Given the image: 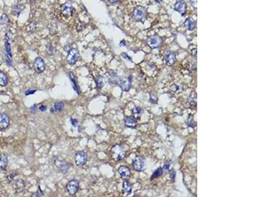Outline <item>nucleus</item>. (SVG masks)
<instances>
[{
    "label": "nucleus",
    "mask_w": 263,
    "mask_h": 197,
    "mask_svg": "<svg viewBox=\"0 0 263 197\" xmlns=\"http://www.w3.org/2000/svg\"><path fill=\"white\" fill-rule=\"evenodd\" d=\"M9 124H10V118L9 116L6 113L0 114V129H7L9 127Z\"/></svg>",
    "instance_id": "obj_12"
},
{
    "label": "nucleus",
    "mask_w": 263,
    "mask_h": 197,
    "mask_svg": "<svg viewBox=\"0 0 263 197\" xmlns=\"http://www.w3.org/2000/svg\"><path fill=\"white\" fill-rule=\"evenodd\" d=\"M37 196H44V193H42V191H41V189H40V187H38V192H37Z\"/></svg>",
    "instance_id": "obj_37"
},
{
    "label": "nucleus",
    "mask_w": 263,
    "mask_h": 197,
    "mask_svg": "<svg viewBox=\"0 0 263 197\" xmlns=\"http://www.w3.org/2000/svg\"><path fill=\"white\" fill-rule=\"evenodd\" d=\"M73 8L71 4L66 3L61 6V12L63 15L65 17H69L72 15Z\"/></svg>",
    "instance_id": "obj_15"
},
{
    "label": "nucleus",
    "mask_w": 263,
    "mask_h": 197,
    "mask_svg": "<svg viewBox=\"0 0 263 197\" xmlns=\"http://www.w3.org/2000/svg\"><path fill=\"white\" fill-rule=\"evenodd\" d=\"M78 129H79V131H80V130H81V127H79V128H78Z\"/></svg>",
    "instance_id": "obj_42"
},
{
    "label": "nucleus",
    "mask_w": 263,
    "mask_h": 197,
    "mask_svg": "<svg viewBox=\"0 0 263 197\" xmlns=\"http://www.w3.org/2000/svg\"><path fill=\"white\" fill-rule=\"evenodd\" d=\"M109 81L112 84H116L118 81V76L115 71H110L109 74Z\"/></svg>",
    "instance_id": "obj_24"
},
{
    "label": "nucleus",
    "mask_w": 263,
    "mask_h": 197,
    "mask_svg": "<svg viewBox=\"0 0 263 197\" xmlns=\"http://www.w3.org/2000/svg\"><path fill=\"white\" fill-rule=\"evenodd\" d=\"M122 57L124 58V59H128V60H130V61H132V60L130 59V57H129L127 55V54H126V53H123L122 55Z\"/></svg>",
    "instance_id": "obj_38"
},
{
    "label": "nucleus",
    "mask_w": 263,
    "mask_h": 197,
    "mask_svg": "<svg viewBox=\"0 0 263 197\" xmlns=\"http://www.w3.org/2000/svg\"><path fill=\"white\" fill-rule=\"evenodd\" d=\"M15 185H16V190H17L18 191H22L23 189H24V187H25V183H24V181H23L22 180H17V181H16V184H15Z\"/></svg>",
    "instance_id": "obj_29"
},
{
    "label": "nucleus",
    "mask_w": 263,
    "mask_h": 197,
    "mask_svg": "<svg viewBox=\"0 0 263 197\" xmlns=\"http://www.w3.org/2000/svg\"><path fill=\"white\" fill-rule=\"evenodd\" d=\"M75 163L78 166H84L87 161V155L84 151H80L76 153L75 156Z\"/></svg>",
    "instance_id": "obj_5"
},
{
    "label": "nucleus",
    "mask_w": 263,
    "mask_h": 197,
    "mask_svg": "<svg viewBox=\"0 0 263 197\" xmlns=\"http://www.w3.org/2000/svg\"><path fill=\"white\" fill-rule=\"evenodd\" d=\"M163 171L164 170L162 168H159L158 169H157V170L153 172V174H152L151 177V180H154L155 178H157L158 177L161 176L163 173Z\"/></svg>",
    "instance_id": "obj_28"
},
{
    "label": "nucleus",
    "mask_w": 263,
    "mask_h": 197,
    "mask_svg": "<svg viewBox=\"0 0 263 197\" xmlns=\"http://www.w3.org/2000/svg\"><path fill=\"white\" fill-rule=\"evenodd\" d=\"M184 26L188 30H193L195 28V22L191 18H188L184 22Z\"/></svg>",
    "instance_id": "obj_19"
},
{
    "label": "nucleus",
    "mask_w": 263,
    "mask_h": 197,
    "mask_svg": "<svg viewBox=\"0 0 263 197\" xmlns=\"http://www.w3.org/2000/svg\"><path fill=\"white\" fill-rule=\"evenodd\" d=\"M169 167H170V163H168V162L165 163V164H164V165L163 166V170H168V169H169Z\"/></svg>",
    "instance_id": "obj_36"
},
{
    "label": "nucleus",
    "mask_w": 263,
    "mask_h": 197,
    "mask_svg": "<svg viewBox=\"0 0 263 197\" xmlns=\"http://www.w3.org/2000/svg\"><path fill=\"white\" fill-rule=\"evenodd\" d=\"M7 21H8V18L6 15H3L2 17L0 18V24L1 25L6 24Z\"/></svg>",
    "instance_id": "obj_30"
},
{
    "label": "nucleus",
    "mask_w": 263,
    "mask_h": 197,
    "mask_svg": "<svg viewBox=\"0 0 263 197\" xmlns=\"http://www.w3.org/2000/svg\"><path fill=\"white\" fill-rule=\"evenodd\" d=\"M34 68L37 73L43 72L45 68L44 60L41 57H37L34 62Z\"/></svg>",
    "instance_id": "obj_9"
},
{
    "label": "nucleus",
    "mask_w": 263,
    "mask_h": 197,
    "mask_svg": "<svg viewBox=\"0 0 263 197\" xmlns=\"http://www.w3.org/2000/svg\"><path fill=\"white\" fill-rule=\"evenodd\" d=\"M118 1V0H109V2H110V3H116V2H117Z\"/></svg>",
    "instance_id": "obj_40"
},
{
    "label": "nucleus",
    "mask_w": 263,
    "mask_h": 197,
    "mask_svg": "<svg viewBox=\"0 0 263 197\" xmlns=\"http://www.w3.org/2000/svg\"><path fill=\"white\" fill-rule=\"evenodd\" d=\"M30 112H31V113L33 114H34L36 113V105H34L33 106H32L30 108Z\"/></svg>",
    "instance_id": "obj_34"
},
{
    "label": "nucleus",
    "mask_w": 263,
    "mask_h": 197,
    "mask_svg": "<svg viewBox=\"0 0 263 197\" xmlns=\"http://www.w3.org/2000/svg\"><path fill=\"white\" fill-rule=\"evenodd\" d=\"M118 172L120 176H121L124 180L128 179L131 175L130 168H128L126 166H121L118 168Z\"/></svg>",
    "instance_id": "obj_14"
},
{
    "label": "nucleus",
    "mask_w": 263,
    "mask_h": 197,
    "mask_svg": "<svg viewBox=\"0 0 263 197\" xmlns=\"http://www.w3.org/2000/svg\"><path fill=\"white\" fill-rule=\"evenodd\" d=\"M36 91V90H29L25 91V95H32L34 94V93Z\"/></svg>",
    "instance_id": "obj_32"
},
{
    "label": "nucleus",
    "mask_w": 263,
    "mask_h": 197,
    "mask_svg": "<svg viewBox=\"0 0 263 197\" xmlns=\"http://www.w3.org/2000/svg\"><path fill=\"white\" fill-rule=\"evenodd\" d=\"M6 57H7V64L11 66L12 64V54L11 51L10 44H9L8 40L6 42Z\"/></svg>",
    "instance_id": "obj_17"
},
{
    "label": "nucleus",
    "mask_w": 263,
    "mask_h": 197,
    "mask_svg": "<svg viewBox=\"0 0 263 197\" xmlns=\"http://www.w3.org/2000/svg\"><path fill=\"white\" fill-rule=\"evenodd\" d=\"M186 3L183 0H178L174 6V10L178 12L182 16H184L186 13Z\"/></svg>",
    "instance_id": "obj_10"
},
{
    "label": "nucleus",
    "mask_w": 263,
    "mask_h": 197,
    "mask_svg": "<svg viewBox=\"0 0 263 197\" xmlns=\"http://www.w3.org/2000/svg\"><path fill=\"white\" fill-rule=\"evenodd\" d=\"M8 83L7 74L3 72H0V86H6Z\"/></svg>",
    "instance_id": "obj_26"
},
{
    "label": "nucleus",
    "mask_w": 263,
    "mask_h": 197,
    "mask_svg": "<svg viewBox=\"0 0 263 197\" xmlns=\"http://www.w3.org/2000/svg\"><path fill=\"white\" fill-rule=\"evenodd\" d=\"M24 9V6L21 4H17L12 8V14L15 16H18Z\"/></svg>",
    "instance_id": "obj_23"
},
{
    "label": "nucleus",
    "mask_w": 263,
    "mask_h": 197,
    "mask_svg": "<svg viewBox=\"0 0 263 197\" xmlns=\"http://www.w3.org/2000/svg\"><path fill=\"white\" fill-rule=\"evenodd\" d=\"M78 56H79L78 51L75 48L71 49L69 51L67 57V60L68 64L71 65L75 64L78 59Z\"/></svg>",
    "instance_id": "obj_7"
},
{
    "label": "nucleus",
    "mask_w": 263,
    "mask_h": 197,
    "mask_svg": "<svg viewBox=\"0 0 263 197\" xmlns=\"http://www.w3.org/2000/svg\"><path fill=\"white\" fill-rule=\"evenodd\" d=\"M110 153H111L112 158L116 162L122 160L126 154L124 148L119 145H115L113 146Z\"/></svg>",
    "instance_id": "obj_1"
},
{
    "label": "nucleus",
    "mask_w": 263,
    "mask_h": 197,
    "mask_svg": "<svg viewBox=\"0 0 263 197\" xmlns=\"http://www.w3.org/2000/svg\"><path fill=\"white\" fill-rule=\"evenodd\" d=\"M8 159L6 154H0V170H5L7 166Z\"/></svg>",
    "instance_id": "obj_21"
},
{
    "label": "nucleus",
    "mask_w": 263,
    "mask_h": 197,
    "mask_svg": "<svg viewBox=\"0 0 263 197\" xmlns=\"http://www.w3.org/2000/svg\"><path fill=\"white\" fill-rule=\"evenodd\" d=\"M46 109H47V107H46V106H45V105H41V106H40V110L41 112H44V111H45V110H46Z\"/></svg>",
    "instance_id": "obj_39"
},
{
    "label": "nucleus",
    "mask_w": 263,
    "mask_h": 197,
    "mask_svg": "<svg viewBox=\"0 0 263 197\" xmlns=\"http://www.w3.org/2000/svg\"><path fill=\"white\" fill-rule=\"evenodd\" d=\"M190 3H191V6L194 7V8H195V9H197V0H190Z\"/></svg>",
    "instance_id": "obj_33"
},
{
    "label": "nucleus",
    "mask_w": 263,
    "mask_h": 197,
    "mask_svg": "<svg viewBox=\"0 0 263 197\" xmlns=\"http://www.w3.org/2000/svg\"><path fill=\"white\" fill-rule=\"evenodd\" d=\"M169 173H170L169 175L170 177V179L172 180V181H174L175 177H176V171H175V170H174V169H172V170L169 172Z\"/></svg>",
    "instance_id": "obj_31"
},
{
    "label": "nucleus",
    "mask_w": 263,
    "mask_h": 197,
    "mask_svg": "<svg viewBox=\"0 0 263 197\" xmlns=\"http://www.w3.org/2000/svg\"><path fill=\"white\" fill-rule=\"evenodd\" d=\"M142 112H143V110L141 107L136 106L134 109L132 110V115L133 116V118H135L136 119L140 118Z\"/></svg>",
    "instance_id": "obj_27"
},
{
    "label": "nucleus",
    "mask_w": 263,
    "mask_h": 197,
    "mask_svg": "<svg viewBox=\"0 0 263 197\" xmlns=\"http://www.w3.org/2000/svg\"><path fill=\"white\" fill-rule=\"evenodd\" d=\"M133 16L136 21H144L147 17L146 10L142 7H137L133 10Z\"/></svg>",
    "instance_id": "obj_3"
},
{
    "label": "nucleus",
    "mask_w": 263,
    "mask_h": 197,
    "mask_svg": "<svg viewBox=\"0 0 263 197\" xmlns=\"http://www.w3.org/2000/svg\"><path fill=\"white\" fill-rule=\"evenodd\" d=\"M133 168L136 172H140L144 170L145 168V162L144 159L141 156H137L133 160Z\"/></svg>",
    "instance_id": "obj_4"
},
{
    "label": "nucleus",
    "mask_w": 263,
    "mask_h": 197,
    "mask_svg": "<svg viewBox=\"0 0 263 197\" xmlns=\"http://www.w3.org/2000/svg\"><path fill=\"white\" fill-rule=\"evenodd\" d=\"M64 105L63 102H57L55 103L53 106L50 109V112L52 113H54L55 112H61L64 109Z\"/></svg>",
    "instance_id": "obj_20"
},
{
    "label": "nucleus",
    "mask_w": 263,
    "mask_h": 197,
    "mask_svg": "<svg viewBox=\"0 0 263 197\" xmlns=\"http://www.w3.org/2000/svg\"><path fill=\"white\" fill-rule=\"evenodd\" d=\"M95 83H96L97 87L99 88V89L102 88L105 86V80L104 77L102 76H98V77H97L95 78Z\"/></svg>",
    "instance_id": "obj_25"
},
{
    "label": "nucleus",
    "mask_w": 263,
    "mask_h": 197,
    "mask_svg": "<svg viewBox=\"0 0 263 197\" xmlns=\"http://www.w3.org/2000/svg\"><path fill=\"white\" fill-rule=\"evenodd\" d=\"M132 191V186L130 182L128 181H124L122 185V192L126 195H130Z\"/></svg>",
    "instance_id": "obj_18"
},
{
    "label": "nucleus",
    "mask_w": 263,
    "mask_h": 197,
    "mask_svg": "<svg viewBox=\"0 0 263 197\" xmlns=\"http://www.w3.org/2000/svg\"><path fill=\"white\" fill-rule=\"evenodd\" d=\"M54 164L57 168L59 172L65 174V173L69 170L71 168L70 164H69L66 160L60 157H54L53 158Z\"/></svg>",
    "instance_id": "obj_2"
},
{
    "label": "nucleus",
    "mask_w": 263,
    "mask_h": 197,
    "mask_svg": "<svg viewBox=\"0 0 263 197\" xmlns=\"http://www.w3.org/2000/svg\"><path fill=\"white\" fill-rule=\"evenodd\" d=\"M155 1L158 3H161V2H162V0H155Z\"/></svg>",
    "instance_id": "obj_41"
},
{
    "label": "nucleus",
    "mask_w": 263,
    "mask_h": 197,
    "mask_svg": "<svg viewBox=\"0 0 263 197\" xmlns=\"http://www.w3.org/2000/svg\"><path fill=\"white\" fill-rule=\"evenodd\" d=\"M162 43V40L159 36L151 37L147 40V44L151 49L159 48Z\"/></svg>",
    "instance_id": "obj_11"
},
{
    "label": "nucleus",
    "mask_w": 263,
    "mask_h": 197,
    "mask_svg": "<svg viewBox=\"0 0 263 197\" xmlns=\"http://www.w3.org/2000/svg\"><path fill=\"white\" fill-rule=\"evenodd\" d=\"M132 76H130L128 77L122 78L120 80V87L124 91H128L131 88L132 85Z\"/></svg>",
    "instance_id": "obj_8"
},
{
    "label": "nucleus",
    "mask_w": 263,
    "mask_h": 197,
    "mask_svg": "<svg viewBox=\"0 0 263 197\" xmlns=\"http://www.w3.org/2000/svg\"><path fill=\"white\" fill-rule=\"evenodd\" d=\"M69 77H70L71 81V82H72V83H73V84H72L73 88L75 89V91L78 93V94H80V87H79V86H78V83H77V82H76V78H75V75L73 74V73H72V72H69Z\"/></svg>",
    "instance_id": "obj_22"
},
{
    "label": "nucleus",
    "mask_w": 263,
    "mask_h": 197,
    "mask_svg": "<svg viewBox=\"0 0 263 197\" xmlns=\"http://www.w3.org/2000/svg\"><path fill=\"white\" fill-rule=\"evenodd\" d=\"M124 124L128 128H136L137 126V120L132 116H126L124 118Z\"/></svg>",
    "instance_id": "obj_16"
},
{
    "label": "nucleus",
    "mask_w": 263,
    "mask_h": 197,
    "mask_svg": "<svg viewBox=\"0 0 263 197\" xmlns=\"http://www.w3.org/2000/svg\"><path fill=\"white\" fill-rule=\"evenodd\" d=\"M165 61L167 65L172 66L176 61V56L173 51H168L165 55Z\"/></svg>",
    "instance_id": "obj_13"
},
{
    "label": "nucleus",
    "mask_w": 263,
    "mask_h": 197,
    "mask_svg": "<svg viewBox=\"0 0 263 197\" xmlns=\"http://www.w3.org/2000/svg\"><path fill=\"white\" fill-rule=\"evenodd\" d=\"M79 189V181L76 180H71L67 185V191L71 196L75 195Z\"/></svg>",
    "instance_id": "obj_6"
},
{
    "label": "nucleus",
    "mask_w": 263,
    "mask_h": 197,
    "mask_svg": "<svg viewBox=\"0 0 263 197\" xmlns=\"http://www.w3.org/2000/svg\"><path fill=\"white\" fill-rule=\"evenodd\" d=\"M71 124L74 126V127H76V125L78 124V120L76 119L71 118Z\"/></svg>",
    "instance_id": "obj_35"
}]
</instances>
